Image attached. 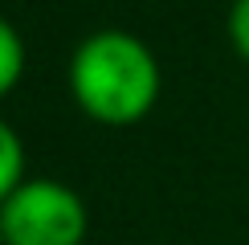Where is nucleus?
Segmentation results:
<instances>
[{"label": "nucleus", "mask_w": 249, "mask_h": 245, "mask_svg": "<svg viewBox=\"0 0 249 245\" xmlns=\"http://www.w3.org/2000/svg\"><path fill=\"white\" fill-rule=\"evenodd\" d=\"M160 86L163 74L155 53L123 29L90 33L70 57V94L86 119L107 127H131L147 119L160 102Z\"/></svg>", "instance_id": "obj_1"}, {"label": "nucleus", "mask_w": 249, "mask_h": 245, "mask_svg": "<svg viewBox=\"0 0 249 245\" xmlns=\"http://www.w3.org/2000/svg\"><path fill=\"white\" fill-rule=\"evenodd\" d=\"M86 204L61 180L33 176L0 204L4 245H82L86 237Z\"/></svg>", "instance_id": "obj_2"}, {"label": "nucleus", "mask_w": 249, "mask_h": 245, "mask_svg": "<svg viewBox=\"0 0 249 245\" xmlns=\"http://www.w3.org/2000/svg\"><path fill=\"white\" fill-rule=\"evenodd\" d=\"M25 184V143L4 119H0V204Z\"/></svg>", "instance_id": "obj_3"}, {"label": "nucleus", "mask_w": 249, "mask_h": 245, "mask_svg": "<svg viewBox=\"0 0 249 245\" xmlns=\"http://www.w3.org/2000/svg\"><path fill=\"white\" fill-rule=\"evenodd\" d=\"M20 74H25V41L13 29V20L0 17V98H8L17 90Z\"/></svg>", "instance_id": "obj_4"}, {"label": "nucleus", "mask_w": 249, "mask_h": 245, "mask_svg": "<svg viewBox=\"0 0 249 245\" xmlns=\"http://www.w3.org/2000/svg\"><path fill=\"white\" fill-rule=\"evenodd\" d=\"M225 29H229V45L237 49V57L249 61V0H233Z\"/></svg>", "instance_id": "obj_5"}, {"label": "nucleus", "mask_w": 249, "mask_h": 245, "mask_svg": "<svg viewBox=\"0 0 249 245\" xmlns=\"http://www.w3.org/2000/svg\"><path fill=\"white\" fill-rule=\"evenodd\" d=\"M0 245H4V233H0Z\"/></svg>", "instance_id": "obj_6"}]
</instances>
